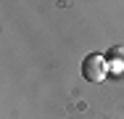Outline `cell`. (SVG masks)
Returning <instances> with one entry per match:
<instances>
[{
	"label": "cell",
	"instance_id": "7a4b0ae2",
	"mask_svg": "<svg viewBox=\"0 0 124 119\" xmlns=\"http://www.w3.org/2000/svg\"><path fill=\"white\" fill-rule=\"evenodd\" d=\"M106 61H108V71H114V74L124 71V48H122V45L111 48L108 56H106Z\"/></svg>",
	"mask_w": 124,
	"mask_h": 119
},
{
	"label": "cell",
	"instance_id": "6da1fadb",
	"mask_svg": "<svg viewBox=\"0 0 124 119\" xmlns=\"http://www.w3.org/2000/svg\"><path fill=\"white\" fill-rule=\"evenodd\" d=\"M82 77H85L87 82H103V79L108 77V61H106V56L90 53V56L82 61Z\"/></svg>",
	"mask_w": 124,
	"mask_h": 119
}]
</instances>
